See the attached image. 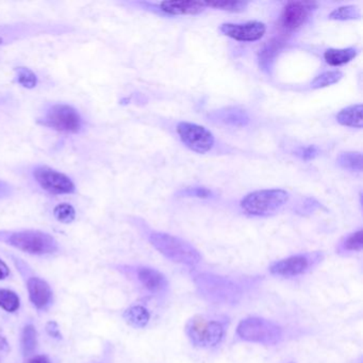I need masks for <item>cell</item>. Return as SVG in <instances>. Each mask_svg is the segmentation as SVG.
<instances>
[{
	"instance_id": "obj_6",
	"label": "cell",
	"mask_w": 363,
	"mask_h": 363,
	"mask_svg": "<svg viewBox=\"0 0 363 363\" xmlns=\"http://www.w3.org/2000/svg\"><path fill=\"white\" fill-rule=\"evenodd\" d=\"M289 193L283 189L259 190L242 198L240 207L252 217H270L288 203Z\"/></svg>"
},
{
	"instance_id": "obj_15",
	"label": "cell",
	"mask_w": 363,
	"mask_h": 363,
	"mask_svg": "<svg viewBox=\"0 0 363 363\" xmlns=\"http://www.w3.org/2000/svg\"><path fill=\"white\" fill-rule=\"evenodd\" d=\"M137 274L140 283L149 292L158 294V293L165 292L166 289H168V279L158 270L153 269V267H142L138 269Z\"/></svg>"
},
{
	"instance_id": "obj_20",
	"label": "cell",
	"mask_w": 363,
	"mask_h": 363,
	"mask_svg": "<svg viewBox=\"0 0 363 363\" xmlns=\"http://www.w3.org/2000/svg\"><path fill=\"white\" fill-rule=\"evenodd\" d=\"M283 46V41L278 40V38L272 40L271 42L267 43V45L264 46L259 56V64L261 69L267 71L271 67L272 62L276 58L277 54Z\"/></svg>"
},
{
	"instance_id": "obj_36",
	"label": "cell",
	"mask_w": 363,
	"mask_h": 363,
	"mask_svg": "<svg viewBox=\"0 0 363 363\" xmlns=\"http://www.w3.org/2000/svg\"><path fill=\"white\" fill-rule=\"evenodd\" d=\"M290 363H294V362H290Z\"/></svg>"
},
{
	"instance_id": "obj_25",
	"label": "cell",
	"mask_w": 363,
	"mask_h": 363,
	"mask_svg": "<svg viewBox=\"0 0 363 363\" xmlns=\"http://www.w3.org/2000/svg\"><path fill=\"white\" fill-rule=\"evenodd\" d=\"M38 344V333L32 325H27L21 335V349L25 355H30Z\"/></svg>"
},
{
	"instance_id": "obj_27",
	"label": "cell",
	"mask_w": 363,
	"mask_h": 363,
	"mask_svg": "<svg viewBox=\"0 0 363 363\" xmlns=\"http://www.w3.org/2000/svg\"><path fill=\"white\" fill-rule=\"evenodd\" d=\"M21 306V300L13 291L0 289V308L8 312H15Z\"/></svg>"
},
{
	"instance_id": "obj_23",
	"label": "cell",
	"mask_w": 363,
	"mask_h": 363,
	"mask_svg": "<svg viewBox=\"0 0 363 363\" xmlns=\"http://www.w3.org/2000/svg\"><path fill=\"white\" fill-rule=\"evenodd\" d=\"M54 219H57L58 222L63 223V224H71L76 219L75 208L71 204L61 203L58 204L52 210Z\"/></svg>"
},
{
	"instance_id": "obj_14",
	"label": "cell",
	"mask_w": 363,
	"mask_h": 363,
	"mask_svg": "<svg viewBox=\"0 0 363 363\" xmlns=\"http://www.w3.org/2000/svg\"><path fill=\"white\" fill-rule=\"evenodd\" d=\"M29 298L36 309H45L52 300V291L50 285L40 277H31L27 283Z\"/></svg>"
},
{
	"instance_id": "obj_35",
	"label": "cell",
	"mask_w": 363,
	"mask_h": 363,
	"mask_svg": "<svg viewBox=\"0 0 363 363\" xmlns=\"http://www.w3.org/2000/svg\"><path fill=\"white\" fill-rule=\"evenodd\" d=\"M27 363H52L50 361V359L45 356H36L34 358L31 359Z\"/></svg>"
},
{
	"instance_id": "obj_17",
	"label": "cell",
	"mask_w": 363,
	"mask_h": 363,
	"mask_svg": "<svg viewBox=\"0 0 363 363\" xmlns=\"http://www.w3.org/2000/svg\"><path fill=\"white\" fill-rule=\"evenodd\" d=\"M362 104H351L337 114V122L345 127L362 128Z\"/></svg>"
},
{
	"instance_id": "obj_12",
	"label": "cell",
	"mask_w": 363,
	"mask_h": 363,
	"mask_svg": "<svg viewBox=\"0 0 363 363\" xmlns=\"http://www.w3.org/2000/svg\"><path fill=\"white\" fill-rule=\"evenodd\" d=\"M133 5L151 11L157 9L161 13L168 15H197L203 13L206 9L204 1H162L160 3L139 1L133 3Z\"/></svg>"
},
{
	"instance_id": "obj_13",
	"label": "cell",
	"mask_w": 363,
	"mask_h": 363,
	"mask_svg": "<svg viewBox=\"0 0 363 363\" xmlns=\"http://www.w3.org/2000/svg\"><path fill=\"white\" fill-rule=\"evenodd\" d=\"M219 30L224 36L239 42H255L263 38L267 26L261 21H248L244 24L226 23L219 27Z\"/></svg>"
},
{
	"instance_id": "obj_5",
	"label": "cell",
	"mask_w": 363,
	"mask_h": 363,
	"mask_svg": "<svg viewBox=\"0 0 363 363\" xmlns=\"http://www.w3.org/2000/svg\"><path fill=\"white\" fill-rule=\"evenodd\" d=\"M194 283L201 296L215 304H234L242 296L240 287L224 276L213 274H199L194 277Z\"/></svg>"
},
{
	"instance_id": "obj_1",
	"label": "cell",
	"mask_w": 363,
	"mask_h": 363,
	"mask_svg": "<svg viewBox=\"0 0 363 363\" xmlns=\"http://www.w3.org/2000/svg\"><path fill=\"white\" fill-rule=\"evenodd\" d=\"M36 124L65 135H82L87 128V120L80 110L61 102L44 104L36 118Z\"/></svg>"
},
{
	"instance_id": "obj_16",
	"label": "cell",
	"mask_w": 363,
	"mask_h": 363,
	"mask_svg": "<svg viewBox=\"0 0 363 363\" xmlns=\"http://www.w3.org/2000/svg\"><path fill=\"white\" fill-rule=\"evenodd\" d=\"M211 116L221 123L236 126V127H243L250 123L248 114L242 109L239 108L222 109V110L214 112Z\"/></svg>"
},
{
	"instance_id": "obj_7",
	"label": "cell",
	"mask_w": 363,
	"mask_h": 363,
	"mask_svg": "<svg viewBox=\"0 0 363 363\" xmlns=\"http://www.w3.org/2000/svg\"><path fill=\"white\" fill-rule=\"evenodd\" d=\"M236 333L244 341L262 345H275L283 339V330L277 324L257 316L242 320Z\"/></svg>"
},
{
	"instance_id": "obj_34",
	"label": "cell",
	"mask_w": 363,
	"mask_h": 363,
	"mask_svg": "<svg viewBox=\"0 0 363 363\" xmlns=\"http://www.w3.org/2000/svg\"><path fill=\"white\" fill-rule=\"evenodd\" d=\"M9 275V267H8L7 264H6L5 262L3 261V260L0 259V280H3V279L7 278Z\"/></svg>"
},
{
	"instance_id": "obj_21",
	"label": "cell",
	"mask_w": 363,
	"mask_h": 363,
	"mask_svg": "<svg viewBox=\"0 0 363 363\" xmlns=\"http://www.w3.org/2000/svg\"><path fill=\"white\" fill-rule=\"evenodd\" d=\"M15 79L21 87H25L27 90H33L38 85V77L32 69L26 66H17L14 69Z\"/></svg>"
},
{
	"instance_id": "obj_8",
	"label": "cell",
	"mask_w": 363,
	"mask_h": 363,
	"mask_svg": "<svg viewBox=\"0 0 363 363\" xmlns=\"http://www.w3.org/2000/svg\"><path fill=\"white\" fill-rule=\"evenodd\" d=\"M186 333L192 344L201 349H210L222 342L225 326L217 320L196 316L186 323Z\"/></svg>"
},
{
	"instance_id": "obj_30",
	"label": "cell",
	"mask_w": 363,
	"mask_h": 363,
	"mask_svg": "<svg viewBox=\"0 0 363 363\" xmlns=\"http://www.w3.org/2000/svg\"><path fill=\"white\" fill-rule=\"evenodd\" d=\"M180 194L189 196V197L198 198H210L213 196V192L207 188H188V189L182 190Z\"/></svg>"
},
{
	"instance_id": "obj_3",
	"label": "cell",
	"mask_w": 363,
	"mask_h": 363,
	"mask_svg": "<svg viewBox=\"0 0 363 363\" xmlns=\"http://www.w3.org/2000/svg\"><path fill=\"white\" fill-rule=\"evenodd\" d=\"M27 176L31 184L47 195H73L77 193V186L73 178L50 165L36 163L27 168Z\"/></svg>"
},
{
	"instance_id": "obj_11",
	"label": "cell",
	"mask_w": 363,
	"mask_h": 363,
	"mask_svg": "<svg viewBox=\"0 0 363 363\" xmlns=\"http://www.w3.org/2000/svg\"><path fill=\"white\" fill-rule=\"evenodd\" d=\"M316 9L314 3H304V1H293L289 3L283 9L280 17V26L283 30H297L309 19V15Z\"/></svg>"
},
{
	"instance_id": "obj_9",
	"label": "cell",
	"mask_w": 363,
	"mask_h": 363,
	"mask_svg": "<svg viewBox=\"0 0 363 363\" xmlns=\"http://www.w3.org/2000/svg\"><path fill=\"white\" fill-rule=\"evenodd\" d=\"M177 133L188 148L197 153H206L214 145V135L204 126L182 122L178 124Z\"/></svg>"
},
{
	"instance_id": "obj_24",
	"label": "cell",
	"mask_w": 363,
	"mask_h": 363,
	"mask_svg": "<svg viewBox=\"0 0 363 363\" xmlns=\"http://www.w3.org/2000/svg\"><path fill=\"white\" fill-rule=\"evenodd\" d=\"M360 10L355 6H343L337 8L329 14V19L335 21H353V19H360Z\"/></svg>"
},
{
	"instance_id": "obj_29",
	"label": "cell",
	"mask_w": 363,
	"mask_h": 363,
	"mask_svg": "<svg viewBox=\"0 0 363 363\" xmlns=\"http://www.w3.org/2000/svg\"><path fill=\"white\" fill-rule=\"evenodd\" d=\"M362 230L359 229L342 241L340 250L342 252H360L362 250Z\"/></svg>"
},
{
	"instance_id": "obj_28",
	"label": "cell",
	"mask_w": 363,
	"mask_h": 363,
	"mask_svg": "<svg viewBox=\"0 0 363 363\" xmlns=\"http://www.w3.org/2000/svg\"><path fill=\"white\" fill-rule=\"evenodd\" d=\"M205 5L206 7L222 10L226 12L240 13L245 11L248 3L246 1H211V3H205Z\"/></svg>"
},
{
	"instance_id": "obj_33",
	"label": "cell",
	"mask_w": 363,
	"mask_h": 363,
	"mask_svg": "<svg viewBox=\"0 0 363 363\" xmlns=\"http://www.w3.org/2000/svg\"><path fill=\"white\" fill-rule=\"evenodd\" d=\"M46 330H47L48 335L52 336L54 338H60V330L58 327L56 322H50L46 326Z\"/></svg>"
},
{
	"instance_id": "obj_19",
	"label": "cell",
	"mask_w": 363,
	"mask_h": 363,
	"mask_svg": "<svg viewBox=\"0 0 363 363\" xmlns=\"http://www.w3.org/2000/svg\"><path fill=\"white\" fill-rule=\"evenodd\" d=\"M124 318L133 327L144 328L151 320V314L144 307L133 306L126 310Z\"/></svg>"
},
{
	"instance_id": "obj_31",
	"label": "cell",
	"mask_w": 363,
	"mask_h": 363,
	"mask_svg": "<svg viewBox=\"0 0 363 363\" xmlns=\"http://www.w3.org/2000/svg\"><path fill=\"white\" fill-rule=\"evenodd\" d=\"M14 193L15 189L12 184L6 182V180L0 179V201L9 199L10 197L14 195Z\"/></svg>"
},
{
	"instance_id": "obj_10",
	"label": "cell",
	"mask_w": 363,
	"mask_h": 363,
	"mask_svg": "<svg viewBox=\"0 0 363 363\" xmlns=\"http://www.w3.org/2000/svg\"><path fill=\"white\" fill-rule=\"evenodd\" d=\"M321 257V254L318 252L291 256L272 264L270 272L275 276L285 277V278L300 276L309 271L310 267L320 261Z\"/></svg>"
},
{
	"instance_id": "obj_18",
	"label": "cell",
	"mask_w": 363,
	"mask_h": 363,
	"mask_svg": "<svg viewBox=\"0 0 363 363\" xmlns=\"http://www.w3.org/2000/svg\"><path fill=\"white\" fill-rule=\"evenodd\" d=\"M359 50L356 47L342 48V50H335L330 48L324 54V59L326 63L331 66H341L349 63L351 60L358 56Z\"/></svg>"
},
{
	"instance_id": "obj_26",
	"label": "cell",
	"mask_w": 363,
	"mask_h": 363,
	"mask_svg": "<svg viewBox=\"0 0 363 363\" xmlns=\"http://www.w3.org/2000/svg\"><path fill=\"white\" fill-rule=\"evenodd\" d=\"M343 74L339 71H329L318 75L311 82L312 89H322L335 85L342 79Z\"/></svg>"
},
{
	"instance_id": "obj_32",
	"label": "cell",
	"mask_w": 363,
	"mask_h": 363,
	"mask_svg": "<svg viewBox=\"0 0 363 363\" xmlns=\"http://www.w3.org/2000/svg\"><path fill=\"white\" fill-rule=\"evenodd\" d=\"M318 147L314 146V145H310V146L305 147V148H300V151H297L296 155L302 160L309 161L316 158L318 156Z\"/></svg>"
},
{
	"instance_id": "obj_4",
	"label": "cell",
	"mask_w": 363,
	"mask_h": 363,
	"mask_svg": "<svg viewBox=\"0 0 363 363\" xmlns=\"http://www.w3.org/2000/svg\"><path fill=\"white\" fill-rule=\"evenodd\" d=\"M148 240L151 245L156 248L160 254L175 263L188 265V267H195L201 261V255L199 252L189 242L178 236L153 231L149 234Z\"/></svg>"
},
{
	"instance_id": "obj_2",
	"label": "cell",
	"mask_w": 363,
	"mask_h": 363,
	"mask_svg": "<svg viewBox=\"0 0 363 363\" xmlns=\"http://www.w3.org/2000/svg\"><path fill=\"white\" fill-rule=\"evenodd\" d=\"M0 242L30 255H48L57 252L59 245L52 234L42 230H0Z\"/></svg>"
},
{
	"instance_id": "obj_22",
	"label": "cell",
	"mask_w": 363,
	"mask_h": 363,
	"mask_svg": "<svg viewBox=\"0 0 363 363\" xmlns=\"http://www.w3.org/2000/svg\"><path fill=\"white\" fill-rule=\"evenodd\" d=\"M338 163L341 168L345 170L361 172L362 170V155L361 153H355V151L341 153L338 157Z\"/></svg>"
}]
</instances>
